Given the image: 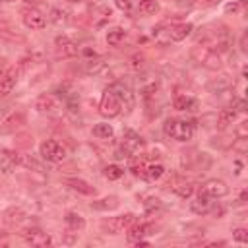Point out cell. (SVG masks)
Segmentation results:
<instances>
[{
  "label": "cell",
  "instance_id": "obj_1",
  "mask_svg": "<svg viewBox=\"0 0 248 248\" xmlns=\"http://www.w3.org/2000/svg\"><path fill=\"white\" fill-rule=\"evenodd\" d=\"M167 138L176 141H190L196 136V120L190 118H167L163 124Z\"/></svg>",
  "mask_w": 248,
  "mask_h": 248
},
{
  "label": "cell",
  "instance_id": "obj_2",
  "mask_svg": "<svg viewBox=\"0 0 248 248\" xmlns=\"http://www.w3.org/2000/svg\"><path fill=\"white\" fill-rule=\"evenodd\" d=\"M120 110H122V101H120V97H118L114 91L107 89V91L103 93L101 103H99V114L105 116V118H114V116L120 114Z\"/></svg>",
  "mask_w": 248,
  "mask_h": 248
},
{
  "label": "cell",
  "instance_id": "obj_3",
  "mask_svg": "<svg viewBox=\"0 0 248 248\" xmlns=\"http://www.w3.org/2000/svg\"><path fill=\"white\" fill-rule=\"evenodd\" d=\"M39 153L48 163H62L66 159V147L56 140H45L39 145Z\"/></svg>",
  "mask_w": 248,
  "mask_h": 248
},
{
  "label": "cell",
  "instance_id": "obj_4",
  "mask_svg": "<svg viewBox=\"0 0 248 248\" xmlns=\"http://www.w3.org/2000/svg\"><path fill=\"white\" fill-rule=\"evenodd\" d=\"M134 219H136L134 213H122V215H116V217L103 219L101 221V232H105V234H118L130 223H134Z\"/></svg>",
  "mask_w": 248,
  "mask_h": 248
},
{
  "label": "cell",
  "instance_id": "obj_5",
  "mask_svg": "<svg viewBox=\"0 0 248 248\" xmlns=\"http://www.w3.org/2000/svg\"><path fill=\"white\" fill-rule=\"evenodd\" d=\"M192 54H194V56H196V60H198L202 66H205L207 70H219V68L223 66L221 54H219V52H215V50H213V48H209V46H194Z\"/></svg>",
  "mask_w": 248,
  "mask_h": 248
},
{
  "label": "cell",
  "instance_id": "obj_6",
  "mask_svg": "<svg viewBox=\"0 0 248 248\" xmlns=\"http://www.w3.org/2000/svg\"><path fill=\"white\" fill-rule=\"evenodd\" d=\"M21 19H23V25L27 29H33V31H39V29H45L46 25V17L35 10V8H25L21 10Z\"/></svg>",
  "mask_w": 248,
  "mask_h": 248
},
{
  "label": "cell",
  "instance_id": "obj_7",
  "mask_svg": "<svg viewBox=\"0 0 248 248\" xmlns=\"http://www.w3.org/2000/svg\"><path fill=\"white\" fill-rule=\"evenodd\" d=\"M21 236H23V240H25L27 244H31V246H50V244H52V238H50L46 232H43L39 227L23 229V231H21Z\"/></svg>",
  "mask_w": 248,
  "mask_h": 248
},
{
  "label": "cell",
  "instance_id": "obj_8",
  "mask_svg": "<svg viewBox=\"0 0 248 248\" xmlns=\"http://www.w3.org/2000/svg\"><path fill=\"white\" fill-rule=\"evenodd\" d=\"M200 192H203V194H207L209 198L217 200V198H225V196L229 194V186H227V182L221 180V178H209V180H205V182L202 184V190H200Z\"/></svg>",
  "mask_w": 248,
  "mask_h": 248
},
{
  "label": "cell",
  "instance_id": "obj_9",
  "mask_svg": "<svg viewBox=\"0 0 248 248\" xmlns=\"http://www.w3.org/2000/svg\"><path fill=\"white\" fill-rule=\"evenodd\" d=\"M141 147H143L141 136H140L138 132L126 128V130L122 132V149H124L128 155H134V153H138Z\"/></svg>",
  "mask_w": 248,
  "mask_h": 248
},
{
  "label": "cell",
  "instance_id": "obj_10",
  "mask_svg": "<svg viewBox=\"0 0 248 248\" xmlns=\"http://www.w3.org/2000/svg\"><path fill=\"white\" fill-rule=\"evenodd\" d=\"M126 229H128V231H126V240L132 242V244H136V242L141 240L143 236L151 234L153 225H149V223H130Z\"/></svg>",
  "mask_w": 248,
  "mask_h": 248
},
{
  "label": "cell",
  "instance_id": "obj_11",
  "mask_svg": "<svg viewBox=\"0 0 248 248\" xmlns=\"http://www.w3.org/2000/svg\"><path fill=\"white\" fill-rule=\"evenodd\" d=\"M17 165H21V155L14 149H2L0 151V170L4 174L12 172Z\"/></svg>",
  "mask_w": 248,
  "mask_h": 248
},
{
  "label": "cell",
  "instance_id": "obj_12",
  "mask_svg": "<svg viewBox=\"0 0 248 248\" xmlns=\"http://www.w3.org/2000/svg\"><path fill=\"white\" fill-rule=\"evenodd\" d=\"M54 45H56V52H58V56H62V58H72V56H78V52H79L78 45H76L70 37H66V35L56 37Z\"/></svg>",
  "mask_w": 248,
  "mask_h": 248
},
{
  "label": "cell",
  "instance_id": "obj_13",
  "mask_svg": "<svg viewBox=\"0 0 248 248\" xmlns=\"http://www.w3.org/2000/svg\"><path fill=\"white\" fill-rule=\"evenodd\" d=\"M17 68H8L4 72H0V97H6L8 93H12V89L17 83Z\"/></svg>",
  "mask_w": 248,
  "mask_h": 248
},
{
  "label": "cell",
  "instance_id": "obj_14",
  "mask_svg": "<svg viewBox=\"0 0 248 248\" xmlns=\"http://www.w3.org/2000/svg\"><path fill=\"white\" fill-rule=\"evenodd\" d=\"M211 200H213V198H209L207 194L200 192V194L194 198V202H190V211H192L194 215H205V213H209L211 207H213V202H211Z\"/></svg>",
  "mask_w": 248,
  "mask_h": 248
},
{
  "label": "cell",
  "instance_id": "obj_15",
  "mask_svg": "<svg viewBox=\"0 0 248 248\" xmlns=\"http://www.w3.org/2000/svg\"><path fill=\"white\" fill-rule=\"evenodd\" d=\"M192 31H194V25L188 23V21H184V23H174V25H170V27L167 29V37H169L170 41H184L186 37L192 35Z\"/></svg>",
  "mask_w": 248,
  "mask_h": 248
},
{
  "label": "cell",
  "instance_id": "obj_16",
  "mask_svg": "<svg viewBox=\"0 0 248 248\" xmlns=\"http://www.w3.org/2000/svg\"><path fill=\"white\" fill-rule=\"evenodd\" d=\"M169 188H170L178 198H182V200H188V198H192V194H194V184H192L190 180H186V178H174L172 182H169Z\"/></svg>",
  "mask_w": 248,
  "mask_h": 248
},
{
  "label": "cell",
  "instance_id": "obj_17",
  "mask_svg": "<svg viewBox=\"0 0 248 248\" xmlns=\"http://www.w3.org/2000/svg\"><path fill=\"white\" fill-rule=\"evenodd\" d=\"M23 124H25V116H23V112H14V114H10L6 120H2V124H0V132H2V134H10V132L19 130Z\"/></svg>",
  "mask_w": 248,
  "mask_h": 248
},
{
  "label": "cell",
  "instance_id": "obj_18",
  "mask_svg": "<svg viewBox=\"0 0 248 248\" xmlns=\"http://www.w3.org/2000/svg\"><path fill=\"white\" fill-rule=\"evenodd\" d=\"M172 107H174L176 110H186V112H194V110H198V107H200V101H198L196 97H188V95H178V97H174V101H172Z\"/></svg>",
  "mask_w": 248,
  "mask_h": 248
},
{
  "label": "cell",
  "instance_id": "obj_19",
  "mask_svg": "<svg viewBox=\"0 0 248 248\" xmlns=\"http://www.w3.org/2000/svg\"><path fill=\"white\" fill-rule=\"evenodd\" d=\"M118 205H120L118 196H105V198H101V200L91 202V209H95V211H112V209H116Z\"/></svg>",
  "mask_w": 248,
  "mask_h": 248
},
{
  "label": "cell",
  "instance_id": "obj_20",
  "mask_svg": "<svg viewBox=\"0 0 248 248\" xmlns=\"http://www.w3.org/2000/svg\"><path fill=\"white\" fill-rule=\"evenodd\" d=\"M64 223H66L68 231H72V232H79V231L85 229V219L76 211H68L64 215Z\"/></svg>",
  "mask_w": 248,
  "mask_h": 248
},
{
  "label": "cell",
  "instance_id": "obj_21",
  "mask_svg": "<svg viewBox=\"0 0 248 248\" xmlns=\"http://www.w3.org/2000/svg\"><path fill=\"white\" fill-rule=\"evenodd\" d=\"M35 108H37L39 112H52V110L56 108V99H54V95H50V93L39 95V97L35 99Z\"/></svg>",
  "mask_w": 248,
  "mask_h": 248
},
{
  "label": "cell",
  "instance_id": "obj_22",
  "mask_svg": "<svg viewBox=\"0 0 248 248\" xmlns=\"http://www.w3.org/2000/svg\"><path fill=\"white\" fill-rule=\"evenodd\" d=\"M23 219H25V213H23V209H19V207H8V209L2 213V221H4L8 227L19 225Z\"/></svg>",
  "mask_w": 248,
  "mask_h": 248
},
{
  "label": "cell",
  "instance_id": "obj_23",
  "mask_svg": "<svg viewBox=\"0 0 248 248\" xmlns=\"http://www.w3.org/2000/svg\"><path fill=\"white\" fill-rule=\"evenodd\" d=\"M66 184H68L72 190H76V192H79V194H83V196H95V188H93L87 180H83V178H68Z\"/></svg>",
  "mask_w": 248,
  "mask_h": 248
},
{
  "label": "cell",
  "instance_id": "obj_24",
  "mask_svg": "<svg viewBox=\"0 0 248 248\" xmlns=\"http://www.w3.org/2000/svg\"><path fill=\"white\" fill-rule=\"evenodd\" d=\"M234 118H236V112L232 110V107H231V108H223V110L215 116V126H217V130H225L227 126H231V124L234 122Z\"/></svg>",
  "mask_w": 248,
  "mask_h": 248
},
{
  "label": "cell",
  "instance_id": "obj_25",
  "mask_svg": "<svg viewBox=\"0 0 248 248\" xmlns=\"http://www.w3.org/2000/svg\"><path fill=\"white\" fill-rule=\"evenodd\" d=\"M207 89H209L211 93H227V91L231 89V79H229L227 76H221V78L209 81V83H207Z\"/></svg>",
  "mask_w": 248,
  "mask_h": 248
},
{
  "label": "cell",
  "instance_id": "obj_26",
  "mask_svg": "<svg viewBox=\"0 0 248 248\" xmlns=\"http://www.w3.org/2000/svg\"><path fill=\"white\" fill-rule=\"evenodd\" d=\"M165 174V167L163 165H159V163H155V165H149V167H145V170H143V178L145 180H149V182H155V180H159L161 176Z\"/></svg>",
  "mask_w": 248,
  "mask_h": 248
},
{
  "label": "cell",
  "instance_id": "obj_27",
  "mask_svg": "<svg viewBox=\"0 0 248 248\" xmlns=\"http://www.w3.org/2000/svg\"><path fill=\"white\" fill-rule=\"evenodd\" d=\"M138 10H140V14H143V16H155V14H159L161 6H159L157 0H140Z\"/></svg>",
  "mask_w": 248,
  "mask_h": 248
},
{
  "label": "cell",
  "instance_id": "obj_28",
  "mask_svg": "<svg viewBox=\"0 0 248 248\" xmlns=\"http://www.w3.org/2000/svg\"><path fill=\"white\" fill-rule=\"evenodd\" d=\"M124 37H126V31H124L122 27H114V29H108V33H107V43H108L110 46H118V45L124 41Z\"/></svg>",
  "mask_w": 248,
  "mask_h": 248
},
{
  "label": "cell",
  "instance_id": "obj_29",
  "mask_svg": "<svg viewBox=\"0 0 248 248\" xmlns=\"http://www.w3.org/2000/svg\"><path fill=\"white\" fill-rule=\"evenodd\" d=\"M112 134H114V130L107 122H101V124H95L93 126V136L99 138V140H108V138H112Z\"/></svg>",
  "mask_w": 248,
  "mask_h": 248
},
{
  "label": "cell",
  "instance_id": "obj_30",
  "mask_svg": "<svg viewBox=\"0 0 248 248\" xmlns=\"http://www.w3.org/2000/svg\"><path fill=\"white\" fill-rule=\"evenodd\" d=\"M246 0H234V2H229L225 4V12L227 14H232V16H244L246 12Z\"/></svg>",
  "mask_w": 248,
  "mask_h": 248
},
{
  "label": "cell",
  "instance_id": "obj_31",
  "mask_svg": "<svg viewBox=\"0 0 248 248\" xmlns=\"http://www.w3.org/2000/svg\"><path fill=\"white\" fill-rule=\"evenodd\" d=\"M103 174L108 178V180H118V178H122V174H124V169L120 167V165H107L105 167V170H103Z\"/></svg>",
  "mask_w": 248,
  "mask_h": 248
},
{
  "label": "cell",
  "instance_id": "obj_32",
  "mask_svg": "<svg viewBox=\"0 0 248 248\" xmlns=\"http://www.w3.org/2000/svg\"><path fill=\"white\" fill-rule=\"evenodd\" d=\"M105 68V60L103 58H89L85 62V72L87 74H99Z\"/></svg>",
  "mask_w": 248,
  "mask_h": 248
},
{
  "label": "cell",
  "instance_id": "obj_33",
  "mask_svg": "<svg viewBox=\"0 0 248 248\" xmlns=\"http://www.w3.org/2000/svg\"><path fill=\"white\" fill-rule=\"evenodd\" d=\"M64 12L60 10V8H52L50 12H48V21H52L54 25H60V23H64Z\"/></svg>",
  "mask_w": 248,
  "mask_h": 248
},
{
  "label": "cell",
  "instance_id": "obj_34",
  "mask_svg": "<svg viewBox=\"0 0 248 248\" xmlns=\"http://www.w3.org/2000/svg\"><path fill=\"white\" fill-rule=\"evenodd\" d=\"M232 238H234L236 242H240V244H246V242H248V231H246L244 227H236V229L232 231Z\"/></svg>",
  "mask_w": 248,
  "mask_h": 248
},
{
  "label": "cell",
  "instance_id": "obj_35",
  "mask_svg": "<svg viewBox=\"0 0 248 248\" xmlns=\"http://www.w3.org/2000/svg\"><path fill=\"white\" fill-rule=\"evenodd\" d=\"M232 147H234L238 153H246V149H248V140H246V136H238V138L232 141Z\"/></svg>",
  "mask_w": 248,
  "mask_h": 248
},
{
  "label": "cell",
  "instance_id": "obj_36",
  "mask_svg": "<svg viewBox=\"0 0 248 248\" xmlns=\"http://www.w3.org/2000/svg\"><path fill=\"white\" fill-rule=\"evenodd\" d=\"M130 170H132L136 176H141V174H143V170H145V165H143V161H140V159H134V161H132V167H130Z\"/></svg>",
  "mask_w": 248,
  "mask_h": 248
},
{
  "label": "cell",
  "instance_id": "obj_37",
  "mask_svg": "<svg viewBox=\"0 0 248 248\" xmlns=\"http://www.w3.org/2000/svg\"><path fill=\"white\" fill-rule=\"evenodd\" d=\"M232 110H234L236 114H238V112L244 114V112H246V101H244V99H236L234 105H232Z\"/></svg>",
  "mask_w": 248,
  "mask_h": 248
},
{
  "label": "cell",
  "instance_id": "obj_38",
  "mask_svg": "<svg viewBox=\"0 0 248 248\" xmlns=\"http://www.w3.org/2000/svg\"><path fill=\"white\" fill-rule=\"evenodd\" d=\"M223 0H194V4H198V6H202V8H213V6H217V4H221Z\"/></svg>",
  "mask_w": 248,
  "mask_h": 248
},
{
  "label": "cell",
  "instance_id": "obj_39",
  "mask_svg": "<svg viewBox=\"0 0 248 248\" xmlns=\"http://www.w3.org/2000/svg\"><path fill=\"white\" fill-rule=\"evenodd\" d=\"M143 60H145L143 54H134V56H132V68H134V70H140V68L143 66Z\"/></svg>",
  "mask_w": 248,
  "mask_h": 248
},
{
  "label": "cell",
  "instance_id": "obj_40",
  "mask_svg": "<svg viewBox=\"0 0 248 248\" xmlns=\"http://www.w3.org/2000/svg\"><path fill=\"white\" fill-rule=\"evenodd\" d=\"M246 41H248V33H242V37H240V50L242 52H246Z\"/></svg>",
  "mask_w": 248,
  "mask_h": 248
},
{
  "label": "cell",
  "instance_id": "obj_41",
  "mask_svg": "<svg viewBox=\"0 0 248 248\" xmlns=\"http://www.w3.org/2000/svg\"><path fill=\"white\" fill-rule=\"evenodd\" d=\"M244 202H246V190H242L238 196V203H244Z\"/></svg>",
  "mask_w": 248,
  "mask_h": 248
},
{
  "label": "cell",
  "instance_id": "obj_42",
  "mask_svg": "<svg viewBox=\"0 0 248 248\" xmlns=\"http://www.w3.org/2000/svg\"><path fill=\"white\" fill-rule=\"evenodd\" d=\"M25 4H31V6H35V4H41V2H45V0H23Z\"/></svg>",
  "mask_w": 248,
  "mask_h": 248
},
{
  "label": "cell",
  "instance_id": "obj_43",
  "mask_svg": "<svg viewBox=\"0 0 248 248\" xmlns=\"http://www.w3.org/2000/svg\"><path fill=\"white\" fill-rule=\"evenodd\" d=\"M2 2H16V0H2Z\"/></svg>",
  "mask_w": 248,
  "mask_h": 248
},
{
  "label": "cell",
  "instance_id": "obj_44",
  "mask_svg": "<svg viewBox=\"0 0 248 248\" xmlns=\"http://www.w3.org/2000/svg\"><path fill=\"white\" fill-rule=\"evenodd\" d=\"M70 2H81V0H70Z\"/></svg>",
  "mask_w": 248,
  "mask_h": 248
}]
</instances>
